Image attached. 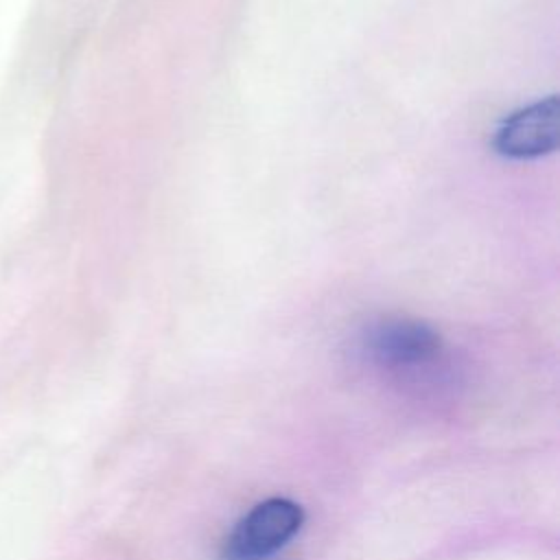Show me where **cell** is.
Returning <instances> with one entry per match:
<instances>
[{
    "label": "cell",
    "mask_w": 560,
    "mask_h": 560,
    "mask_svg": "<svg viewBox=\"0 0 560 560\" xmlns=\"http://www.w3.org/2000/svg\"><path fill=\"white\" fill-rule=\"evenodd\" d=\"M302 508L284 497L254 505L232 529L223 545L225 560H265L282 549L302 527Z\"/></svg>",
    "instance_id": "6da1fadb"
},
{
    "label": "cell",
    "mask_w": 560,
    "mask_h": 560,
    "mask_svg": "<svg viewBox=\"0 0 560 560\" xmlns=\"http://www.w3.org/2000/svg\"><path fill=\"white\" fill-rule=\"evenodd\" d=\"M558 96H547L505 116L494 129L492 149L510 160H534L551 153L558 147Z\"/></svg>",
    "instance_id": "7a4b0ae2"
},
{
    "label": "cell",
    "mask_w": 560,
    "mask_h": 560,
    "mask_svg": "<svg viewBox=\"0 0 560 560\" xmlns=\"http://www.w3.org/2000/svg\"><path fill=\"white\" fill-rule=\"evenodd\" d=\"M372 354L387 365H416L440 350V335L424 322L409 317L381 319L368 335Z\"/></svg>",
    "instance_id": "3957f363"
}]
</instances>
